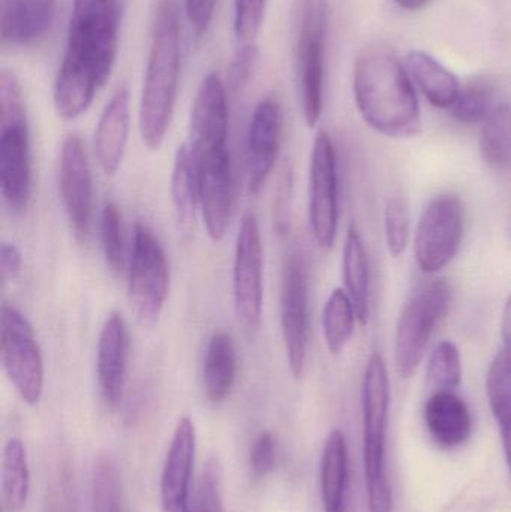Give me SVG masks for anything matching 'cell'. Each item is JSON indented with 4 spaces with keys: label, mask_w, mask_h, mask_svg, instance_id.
Here are the masks:
<instances>
[{
    "label": "cell",
    "mask_w": 511,
    "mask_h": 512,
    "mask_svg": "<svg viewBox=\"0 0 511 512\" xmlns=\"http://www.w3.org/2000/svg\"><path fill=\"white\" fill-rule=\"evenodd\" d=\"M486 393L492 414L500 427L504 454L511 474V354L506 349L498 352L489 364Z\"/></svg>",
    "instance_id": "cell-27"
},
{
    "label": "cell",
    "mask_w": 511,
    "mask_h": 512,
    "mask_svg": "<svg viewBox=\"0 0 511 512\" xmlns=\"http://www.w3.org/2000/svg\"><path fill=\"white\" fill-rule=\"evenodd\" d=\"M249 466L255 477H267L276 466V442L272 433L263 432L252 442Z\"/></svg>",
    "instance_id": "cell-40"
},
{
    "label": "cell",
    "mask_w": 511,
    "mask_h": 512,
    "mask_svg": "<svg viewBox=\"0 0 511 512\" xmlns=\"http://www.w3.org/2000/svg\"><path fill=\"white\" fill-rule=\"evenodd\" d=\"M281 327L293 378L300 379L308 360L309 280L305 262L290 255L282 270Z\"/></svg>",
    "instance_id": "cell-12"
},
{
    "label": "cell",
    "mask_w": 511,
    "mask_h": 512,
    "mask_svg": "<svg viewBox=\"0 0 511 512\" xmlns=\"http://www.w3.org/2000/svg\"><path fill=\"white\" fill-rule=\"evenodd\" d=\"M507 234H509V239L511 242V207L509 212V218H507Z\"/></svg>",
    "instance_id": "cell-45"
},
{
    "label": "cell",
    "mask_w": 511,
    "mask_h": 512,
    "mask_svg": "<svg viewBox=\"0 0 511 512\" xmlns=\"http://www.w3.org/2000/svg\"><path fill=\"white\" fill-rule=\"evenodd\" d=\"M423 418L432 441L444 450L467 444L473 435L470 406L453 390H435L426 400Z\"/></svg>",
    "instance_id": "cell-19"
},
{
    "label": "cell",
    "mask_w": 511,
    "mask_h": 512,
    "mask_svg": "<svg viewBox=\"0 0 511 512\" xmlns=\"http://www.w3.org/2000/svg\"><path fill=\"white\" fill-rule=\"evenodd\" d=\"M218 0H185V12L197 36H203L212 24Z\"/></svg>",
    "instance_id": "cell-41"
},
{
    "label": "cell",
    "mask_w": 511,
    "mask_h": 512,
    "mask_svg": "<svg viewBox=\"0 0 511 512\" xmlns=\"http://www.w3.org/2000/svg\"><path fill=\"white\" fill-rule=\"evenodd\" d=\"M405 68L429 104L450 110L458 101L462 89L458 77L431 54L411 51L405 57Z\"/></svg>",
    "instance_id": "cell-22"
},
{
    "label": "cell",
    "mask_w": 511,
    "mask_h": 512,
    "mask_svg": "<svg viewBox=\"0 0 511 512\" xmlns=\"http://www.w3.org/2000/svg\"><path fill=\"white\" fill-rule=\"evenodd\" d=\"M426 378L435 390H453L462 382V357L458 345L443 340L435 346L428 358Z\"/></svg>",
    "instance_id": "cell-33"
},
{
    "label": "cell",
    "mask_w": 511,
    "mask_h": 512,
    "mask_svg": "<svg viewBox=\"0 0 511 512\" xmlns=\"http://www.w3.org/2000/svg\"><path fill=\"white\" fill-rule=\"evenodd\" d=\"M171 201H173L177 231L183 240H189L194 234L200 195H198L197 165L188 144H182L174 156Z\"/></svg>",
    "instance_id": "cell-24"
},
{
    "label": "cell",
    "mask_w": 511,
    "mask_h": 512,
    "mask_svg": "<svg viewBox=\"0 0 511 512\" xmlns=\"http://www.w3.org/2000/svg\"><path fill=\"white\" fill-rule=\"evenodd\" d=\"M188 512H225L218 463H207L198 483L197 495Z\"/></svg>",
    "instance_id": "cell-38"
},
{
    "label": "cell",
    "mask_w": 511,
    "mask_h": 512,
    "mask_svg": "<svg viewBox=\"0 0 511 512\" xmlns=\"http://www.w3.org/2000/svg\"><path fill=\"white\" fill-rule=\"evenodd\" d=\"M263 239L254 213H246L237 233L233 264V297L237 319L257 331L263 316Z\"/></svg>",
    "instance_id": "cell-11"
},
{
    "label": "cell",
    "mask_w": 511,
    "mask_h": 512,
    "mask_svg": "<svg viewBox=\"0 0 511 512\" xmlns=\"http://www.w3.org/2000/svg\"><path fill=\"white\" fill-rule=\"evenodd\" d=\"M401 8L407 9V11H419V9L425 8L429 5L431 0H395Z\"/></svg>",
    "instance_id": "cell-44"
},
{
    "label": "cell",
    "mask_w": 511,
    "mask_h": 512,
    "mask_svg": "<svg viewBox=\"0 0 511 512\" xmlns=\"http://www.w3.org/2000/svg\"><path fill=\"white\" fill-rule=\"evenodd\" d=\"M357 315L350 295L342 288H336L327 298L323 310V334L330 355L344 352L350 343L356 327Z\"/></svg>",
    "instance_id": "cell-30"
},
{
    "label": "cell",
    "mask_w": 511,
    "mask_h": 512,
    "mask_svg": "<svg viewBox=\"0 0 511 512\" xmlns=\"http://www.w3.org/2000/svg\"><path fill=\"white\" fill-rule=\"evenodd\" d=\"M0 477L6 510L23 511L30 495V468L26 445L20 438L14 436L6 441Z\"/></svg>",
    "instance_id": "cell-28"
},
{
    "label": "cell",
    "mask_w": 511,
    "mask_h": 512,
    "mask_svg": "<svg viewBox=\"0 0 511 512\" xmlns=\"http://www.w3.org/2000/svg\"><path fill=\"white\" fill-rule=\"evenodd\" d=\"M348 450L345 435L333 429L324 442L320 463V489L326 512H345Z\"/></svg>",
    "instance_id": "cell-25"
},
{
    "label": "cell",
    "mask_w": 511,
    "mask_h": 512,
    "mask_svg": "<svg viewBox=\"0 0 511 512\" xmlns=\"http://www.w3.org/2000/svg\"><path fill=\"white\" fill-rule=\"evenodd\" d=\"M21 265H23V258H21L20 249L14 243H2L0 273H2L3 282H12L17 279L21 273Z\"/></svg>",
    "instance_id": "cell-42"
},
{
    "label": "cell",
    "mask_w": 511,
    "mask_h": 512,
    "mask_svg": "<svg viewBox=\"0 0 511 512\" xmlns=\"http://www.w3.org/2000/svg\"><path fill=\"white\" fill-rule=\"evenodd\" d=\"M129 334L122 313L111 312L102 325L98 340L99 391L102 400L110 408H117L125 393L126 373H128Z\"/></svg>",
    "instance_id": "cell-18"
},
{
    "label": "cell",
    "mask_w": 511,
    "mask_h": 512,
    "mask_svg": "<svg viewBox=\"0 0 511 512\" xmlns=\"http://www.w3.org/2000/svg\"><path fill=\"white\" fill-rule=\"evenodd\" d=\"M342 273L345 291L356 309L357 321L360 325H366L371 315V271L368 252L356 227H350L345 237Z\"/></svg>",
    "instance_id": "cell-26"
},
{
    "label": "cell",
    "mask_w": 511,
    "mask_h": 512,
    "mask_svg": "<svg viewBox=\"0 0 511 512\" xmlns=\"http://www.w3.org/2000/svg\"><path fill=\"white\" fill-rule=\"evenodd\" d=\"M92 511L125 512L119 469L110 454L99 456L93 468Z\"/></svg>",
    "instance_id": "cell-31"
},
{
    "label": "cell",
    "mask_w": 511,
    "mask_h": 512,
    "mask_svg": "<svg viewBox=\"0 0 511 512\" xmlns=\"http://www.w3.org/2000/svg\"><path fill=\"white\" fill-rule=\"evenodd\" d=\"M54 18L56 0H2V44L24 47L38 42L47 35Z\"/></svg>",
    "instance_id": "cell-21"
},
{
    "label": "cell",
    "mask_w": 511,
    "mask_h": 512,
    "mask_svg": "<svg viewBox=\"0 0 511 512\" xmlns=\"http://www.w3.org/2000/svg\"><path fill=\"white\" fill-rule=\"evenodd\" d=\"M180 75V26L176 0H159L140 101L141 140L158 150L173 119Z\"/></svg>",
    "instance_id": "cell-3"
},
{
    "label": "cell",
    "mask_w": 511,
    "mask_h": 512,
    "mask_svg": "<svg viewBox=\"0 0 511 512\" xmlns=\"http://www.w3.org/2000/svg\"><path fill=\"white\" fill-rule=\"evenodd\" d=\"M197 165L198 195L207 234L221 242L227 234L233 207V167L230 150L194 159Z\"/></svg>",
    "instance_id": "cell-15"
},
{
    "label": "cell",
    "mask_w": 511,
    "mask_h": 512,
    "mask_svg": "<svg viewBox=\"0 0 511 512\" xmlns=\"http://www.w3.org/2000/svg\"><path fill=\"white\" fill-rule=\"evenodd\" d=\"M501 337H503L504 349L511 354V294L504 304L501 315Z\"/></svg>",
    "instance_id": "cell-43"
},
{
    "label": "cell",
    "mask_w": 511,
    "mask_h": 512,
    "mask_svg": "<svg viewBox=\"0 0 511 512\" xmlns=\"http://www.w3.org/2000/svg\"><path fill=\"white\" fill-rule=\"evenodd\" d=\"M0 357L20 399L27 405H38L44 394V358L29 319L8 303L0 313Z\"/></svg>",
    "instance_id": "cell-8"
},
{
    "label": "cell",
    "mask_w": 511,
    "mask_h": 512,
    "mask_svg": "<svg viewBox=\"0 0 511 512\" xmlns=\"http://www.w3.org/2000/svg\"><path fill=\"white\" fill-rule=\"evenodd\" d=\"M120 0H74L65 56L54 84V105L77 119L107 83L119 51Z\"/></svg>",
    "instance_id": "cell-1"
},
{
    "label": "cell",
    "mask_w": 511,
    "mask_h": 512,
    "mask_svg": "<svg viewBox=\"0 0 511 512\" xmlns=\"http://www.w3.org/2000/svg\"><path fill=\"white\" fill-rule=\"evenodd\" d=\"M452 301V288L443 279L432 280L417 289L405 303L395 334V369L408 379L425 358L429 340Z\"/></svg>",
    "instance_id": "cell-6"
},
{
    "label": "cell",
    "mask_w": 511,
    "mask_h": 512,
    "mask_svg": "<svg viewBox=\"0 0 511 512\" xmlns=\"http://www.w3.org/2000/svg\"><path fill=\"white\" fill-rule=\"evenodd\" d=\"M189 150L194 159L228 149V101L224 81L212 72L201 81L191 110Z\"/></svg>",
    "instance_id": "cell-13"
},
{
    "label": "cell",
    "mask_w": 511,
    "mask_h": 512,
    "mask_svg": "<svg viewBox=\"0 0 511 512\" xmlns=\"http://www.w3.org/2000/svg\"><path fill=\"white\" fill-rule=\"evenodd\" d=\"M464 227V206L456 195L441 194L429 201L414 234V258L423 273H438L453 261Z\"/></svg>",
    "instance_id": "cell-9"
},
{
    "label": "cell",
    "mask_w": 511,
    "mask_h": 512,
    "mask_svg": "<svg viewBox=\"0 0 511 512\" xmlns=\"http://www.w3.org/2000/svg\"><path fill=\"white\" fill-rule=\"evenodd\" d=\"M494 108V87L485 78H474L462 87L450 114L459 123L471 126L485 123Z\"/></svg>",
    "instance_id": "cell-32"
},
{
    "label": "cell",
    "mask_w": 511,
    "mask_h": 512,
    "mask_svg": "<svg viewBox=\"0 0 511 512\" xmlns=\"http://www.w3.org/2000/svg\"><path fill=\"white\" fill-rule=\"evenodd\" d=\"M129 123H131L129 92L126 87H120L102 110L95 132L96 159L101 170L108 176L117 173L125 158Z\"/></svg>",
    "instance_id": "cell-20"
},
{
    "label": "cell",
    "mask_w": 511,
    "mask_h": 512,
    "mask_svg": "<svg viewBox=\"0 0 511 512\" xmlns=\"http://www.w3.org/2000/svg\"><path fill=\"white\" fill-rule=\"evenodd\" d=\"M170 289L167 255L146 224L135 225L128 267V294L135 318L143 327L158 324Z\"/></svg>",
    "instance_id": "cell-7"
},
{
    "label": "cell",
    "mask_w": 511,
    "mask_h": 512,
    "mask_svg": "<svg viewBox=\"0 0 511 512\" xmlns=\"http://www.w3.org/2000/svg\"><path fill=\"white\" fill-rule=\"evenodd\" d=\"M266 0H234V33L239 44H255L263 26Z\"/></svg>",
    "instance_id": "cell-37"
},
{
    "label": "cell",
    "mask_w": 511,
    "mask_h": 512,
    "mask_svg": "<svg viewBox=\"0 0 511 512\" xmlns=\"http://www.w3.org/2000/svg\"><path fill=\"white\" fill-rule=\"evenodd\" d=\"M353 90L360 116L378 134L413 138L422 132V110L413 80L392 51H365L354 68Z\"/></svg>",
    "instance_id": "cell-2"
},
{
    "label": "cell",
    "mask_w": 511,
    "mask_h": 512,
    "mask_svg": "<svg viewBox=\"0 0 511 512\" xmlns=\"http://www.w3.org/2000/svg\"><path fill=\"white\" fill-rule=\"evenodd\" d=\"M260 62V50L257 44H242L237 48L230 68H228V86L233 92H239L248 86Z\"/></svg>",
    "instance_id": "cell-39"
},
{
    "label": "cell",
    "mask_w": 511,
    "mask_h": 512,
    "mask_svg": "<svg viewBox=\"0 0 511 512\" xmlns=\"http://www.w3.org/2000/svg\"><path fill=\"white\" fill-rule=\"evenodd\" d=\"M390 381L386 361L375 352L366 364L362 384L363 465L369 512H393V493L386 469Z\"/></svg>",
    "instance_id": "cell-4"
},
{
    "label": "cell",
    "mask_w": 511,
    "mask_h": 512,
    "mask_svg": "<svg viewBox=\"0 0 511 512\" xmlns=\"http://www.w3.org/2000/svg\"><path fill=\"white\" fill-rule=\"evenodd\" d=\"M308 215L317 245L332 249L339 224V176L335 146L326 131L318 132L312 147Z\"/></svg>",
    "instance_id": "cell-10"
},
{
    "label": "cell",
    "mask_w": 511,
    "mask_h": 512,
    "mask_svg": "<svg viewBox=\"0 0 511 512\" xmlns=\"http://www.w3.org/2000/svg\"><path fill=\"white\" fill-rule=\"evenodd\" d=\"M282 110L276 99L266 98L255 107L246 138L248 188L258 195L275 168L282 140Z\"/></svg>",
    "instance_id": "cell-16"
},
{
    "label": "cell",
    "mask_w": 511,
    "mask_h": 512,
    "mask_svg": "<svg viewBox=\"0 0 511 512\" xmlns=\"http://www.w3.org/2000/svg\"><path fill=\"white\" fill-rule=\"evenodd\" d=\"M0 191L8 209L21 215L32 195V159L26 107L14 72L0 74Z\"/></svg>",
    "instance_id": "cell-5"
},
{
    "label": "cell",
    "mask_w": 511,
    "mask_h": 512,
    "mask_svg": "<svg viewBox=\"0 0 511 512\" xmlns=\"http://www.w3.org/2000/svg\"><path fill=\"white\" fill-rule=\"evenodd\" d=\"M296 50L326 45L327 0H294Z\"/></svg>",
    "instance_id": "cell-34"
},
{
    "label": "cell",
    "mask_w": 511,
    "mask_h": 512,
    "mask_svg": "<svg viewBox=\"0 0 511 512\" xmlns=\"http://www.w3.org/2000/svg\"><path fill=\"white\" fill-rule=\"evenodd\" d=\"M483 162L497 173H511V104L497 105L480 134Z\"/></svg>",
    "instance_id": "cell-29"
},
{
    "label": "cell",
    "mask_w": 511,
    "mask_h": 512,
    "mask_svg": "<svg viewBox=\"0 0 511 512\" xmlns=\"http://www.w3.org/2000/svg\"><path fill=\"white\" fill-rule=\"evenodd\" d=\"M237 351L233 337L225 331H215L207 343L203 360V388L210 402H225L237 379Z\"/></svg>",
    "instance_id": "cell-23"
},
{
    "label": "cell",
    "mask_w": 511,
    "mask_h": 512,
    "mask_svg": "<svg viewBox=\"0 0 511 512\" xmlns=\"http://www.w3.org/2000/svg\"><path fill=\"white\" fill-rule=\"evenodd\" d=\"M197 456V430L194 421L182 417L177 421L165 456L161 475V504L165 512L191 510L192 475Z\"/></svg>",
    "instance_id": "cell-17"
},
{
    "label": "cell",
    "mask_w": 511,
    "mask_h": 512,
    "mask_svg": "<svg viewBox=\"0 0 511 512\" xmlns=\"http://www.w3.org/2000/svg\"><path fill=\"white\" fill-rule=\"evenodd\" d=\"M411 234V210L408 198L392 194L384 206V237L390 255L399 258L407 251Z\"/></svg>",
    "instance_id": "cell-35"
},
{
    "label": "cell",
    "mask_w": 511,
    "mask_h": 512,
    "mask_svg": "<svg viewBox=\"0 0 511 512\" xmlns=\"http://www.w3.org/2000/svg\"><path fill=\"white\" fill-rule=\"evenodd\" d=\"M59 188L69 224L80 239L89 233L92 216L93 180L86 147L78 135H69L62 144Z\"/></svg>",
    "instance_id": "cell-14"
},
{
    "label": "cell",
    "mask_w": 511,
    "mask_h": 512,
    "mask_svg": "<svg viewBox=\"0 0 511 512\" xmlns=\"http://www.w3.org/2000/svg\"><path fill=\"white\" fill-rule=\"evenodd\" d=\"M101 242L105 262L114 273L126 268L125 239H123L122 215L113 201H107L101 213Z\"/></svg>",
    "instance_id": "cell-36"
}]
</instances>
